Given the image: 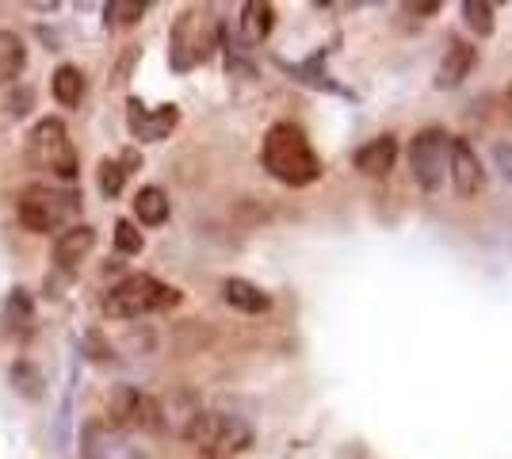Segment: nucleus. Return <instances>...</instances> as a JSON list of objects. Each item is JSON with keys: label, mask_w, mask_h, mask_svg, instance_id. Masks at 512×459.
Wrapping results in <instances>:
<instances>
[{"label": "nucleus", "mask_w": 512, "mask_h": 459, "mask_svg": "<svg viewBox=\"0 0 512 459\" xmlns=\"http://www.w3.org/2000/svg\"><path fill=\"white\" fill-rule=\"evenodd\" d=\"M107 421L123 433H161L165 429V406L142 387L119 383L107 398Z\"/></svg>", "instance_id": "obj_6"}, {"label": "nucleus", "mask_w": 512, "mask_h": 459, "mask_svg": "<svg viewBox=\"0 0 512 459\" xmlns=\"http://www.w3.org/2000/svg\"><path fill=\"white\" fill-rule=\"evenodd\" d=\"M260 165L287 188H310L321 180V157L299 123H272L260 142Z\"/></svg>", "instance_id": "obj_1"}, {"label": "nucleus", "mask_w": 512, "mask_h": 459, "mask_svg": "<svg viewBox=\"0 0 512 459\" xmlns=\"http://www.w3.org/2000/svg\"><path fill=\"white\" fill-rule=\"evenodd\" d=\"M81 452H85V459H150L111 421H88L81 429Z\"/></svg>", "instance_id": "obj_8"}, {"label": "nucleus", "mask_w": 512, "mask_h": 459, "mask_svg": "<svg viewBox=\"0 0 512 459\" xmlns=\"http://www.w3.org/2000/svg\"><path fill=\"white\" fill-rule=\"evenodd\" d=\"M58 8H62V4H54V0H50V4H31V12H58Z\"/></svg>", "instance_id": "obj_30"}, {"label": "nucleus", "mask_w": 512, "mask_h": 459, "mask_svg": "<svg viewBox=\"0 0 512 459\" xmlns=\"http://www.w3.org/2000/svg\"><path fill=\"white\" fill-rule=\"evenodd\" d=\"M195 20H199V12L184 8L172 23V69L176 73H184V69H192L199 62V54H195Z\"/></svg>", "instance_id": "obj_14"}, {"label": "nucleus", "mask_w": 512, "mask_h": 459, "mask_svg": "<svg viewBox=\"0 0 512 459\" xmlns=\"http://www.w3.org/2000/svg\"><path fill=\"white\" fill-rule=\"evenodd\" d=\"M241 23H245V35H249L253 43H264V39L272 35L276 8H272V4H264V0H249V4L241 8Z\"/></svg>", "instance_id": "obj_20"}, {"label": "nucleus", "mask_w": 512, "mask_h": 459, "mask_svg": "<svg viewBox=\"0 0 512 459\" xmlns=\"http://www.w3.org/2000/svg\"><path fill=\"white\" fill-rule=\"evenodd\" d=\"M150 8H153L150 0H138V4H130V0H111L104 12H107V23H111V27H134Z\"/></svg>", "instance_id": "obj_22"}, {"label": "nucleus", "mask_w": 512, "mask_h": 459, "mask_svg": "<svg viewBox=\"0 0 512 459\" xmlns=\"http://www.w3.org/2000/svg\"><path fill=\"white\" fill-rule=\"evenodd\" d=\"M142 230L134 226L130 219H115V249L123 253V257H138L142 253Z\"/></svg>", "instance_id": "obj_25"}, {"label": "nucleus", "mask_w": 512, "mask_h": 459, "mask_svg": "<svg viewBox=\"0 0 512 459\" xmlns=\"http://www.w3.org/2000/svg\"><path fill=\"white\" fill-rule=\"evenodd\" d=\"M92 249H96V226H88V222H73L69 230H62V234L54 238L50 261H54V268L77 272V268L92 257Z\"/></svg>", "instance_id": "obj_11"}, {"label": "nucleus", "mask_w": 512, "mask_h": 459, "mask_svg": "<svg viewBox=\"0 0 512 459\" xmlns=\"http://www.w3.org/2000/svg\"><path fill=\"white\" fill-rule=\"evenodd\" d=\"M180 303V291L165 280H157L150 272H134L123 276L119 284H111L104 291V314L115 322H134L146 314H161Z\"/></svg>", "instance_id": "obj_3"}, {"label": "nucleus", "mask_w": 512, "mask_h": 459, "mask_svg": "<svg viewBox=\"0 0 512 459\" xmlns=\"http://www.w3.org/2000/svg\"><path fill=\"white\" fill-rule=\"evenodd\" d=\"M184 440L199 448L207 459H234L253 448V425L237 414H222V410H199L188 417L184 425Z\"/></svg>", "instance_id": "obj_4"}, {"label": "nucleus", "mask_w": 512, "mask_h": 459, "mask_svg": "<svg viewBox=\"0 0 512 459\" xmlns=\"http://www.w3.org/2000/svg\"><path fill=\"white\" fill-rule=\"evenodd\" d=\"M448 176L451 184H455V192L463 199H474L486 192V165H482V157H478V150L470 146L467 138H451Z\"/></svg>", "instance_id": "obj_9"}, {"label": "nucleus", "mask_w": 512, "mask_h": 459, "mask_svg": "<svg viewBox=\"0 0 512 459\" xmlns=\"http://www.w3.org/2000/svg\"><path fill=\"white\" fill-rule=\"evenodd\" d=\"M169 196H165V188H157V184H146V188H138V196H134V219L142 222V226H165L169 222Z\"/></svg>", "instance_id": "obj_19"}, {"label": "nucleus", "mask_w": 512, "mask_h": 459, "mask_svg": "<svg viewBox=\"0 0 512 459\" xmlns=\"http://www.w3.org/2000/svg\"><path fill=\"white\" fill-rule=\"evenodd\" d=\"M85 356H88V360H96V364H107V360H111V352H107V345H104V337H100V333H88V337H85Z\"/></svg>", "instance_id": "obj_27"}, {"label": "nucleus", "mask_w": 512, "mask_h": 459, "mask_svg": "<svg viewBox=\"0 0 512 459\" xmlns=\"http://www.w3.org/2000/svg\"><path fill=\"white\" fill-rule=\"evenodd\" d=\"M394 165H398V138L394 134H379L356 150V169L363 176H390Z\"/></svg>", "instance_id": "obj_12"}, {"label": "nucleus", "mask_w": 512, "mask_h": 459, "mask_svg": "<svg viewBox=\"0 0 512 459\" xmlns=\"http://www.w3.org/2000/svg\"><path fill=\"white\" fill-rule=\"evenodd\" d=\"M463 20L474 35H493V4L490 0H463Z\"/></svg>", "instance_id": "obj_23"}, {"label": "nucleus", "mask_w": 512, "mask_h": 459, "mask_svg": "<svg viewBox=\"0 0 512 459\" xmlns=\"http://www.w3.org/2000/svg\"><path fill=\"white\" fill-rule=\"evenodd\" d=\"M81 215V196L62 184H31L16 199V219L27 234H62Z\"/></svg>", "instance_id": "obj_2"}, {"label": "nucleus", "mask_w": 512, "mask_h": 459, "mask_svg": "<svg viewBox=\"0 0 512 459\" xmlns=\"http://www.w3.org/2000/svg\"><path fill=\"white\" fill-rule=\"evenodd\" d=\"M180 123L176 104H161V108H146L138 96L127 100V127L138 142H165Z\"/></svg>", "instance_id": "obj_10"}, {"label": "nucleus", "mask_w": 512, "mask_h": 459, "mask_svg": "<svg viewBox=\"0 0 512 459\" xmlns=\"http://www.w3.org/2000/svg\"><path fill=\"white\" fill-rule=\"evenodd\" d=\"M493 165H497V169H501V176L512 184V146H509V142L493 146Z\"/></svg>", "instance_id": "obj_28"}, {"label": "nucleus", "mask_w": 512, "mask_h": 459, "mask_svg": "<svg viewBox=\"0 0 512 459\" xmlns=\"http://www.w3.org/2000/svg\"><path fill=\"white\" fill-rule=\"evenodd\" d=\"M27 108H35V88L31 85L12 88V96H8V115H12V119H23Z\"/></svg>", "instance_id": "obj_26"}, {"label": "nucleus", "mask_w": 512, "mask_h": 459, "mask_svg": "<svg viewBox=\"0 0 512 459\" xmlns=\"http://www.w3.org/2000/svg\"><path fill=\"white\" fill-rule=\"evenodd\" d=\"M23 69H27V43H23L16 31L0 27V85L4 88L20 85Z\"/></svg>", "instance_id": "obj_16"}, {"label": "nucleus", "mask_w": 512, "mask_h": 459, "mask_svg": "<svg viewBox=\"0 0 512 459\" xmlns=\"http://www.w3.org/2000/svg\"><path fill=\"white\" fill-rule=\"evenodd\" d=\"M27 153H31V161H35L43 173L58 176L62 184H73V180H77V169H81L77 146H73L69 127H65L58 115H43V119L31 127V134H27Z\"/></svg>", "instance_id": "obj_5"}, {"label": "nucleus", "mask_w": 512, "mask_h": 459, "mask_svg": "<svg viewBox=\"0 0 512 459\" xmlns=\"http://www.w3.org/2000/svg\"><path fill=\"white\" fill-rule=\"evenodd\" d=\"M448 146L451 134L444 127H425L413 134L409 142V173L425 192H440L444 176H448Z\"/></svg>", "instance_id": "obj_7"}, {"label": "nucleus", "mask_w": 512, "mask_h": 459, "mask_svg": "<svg viewBox=\"0 0 512 459\" xmlns=\"http://www.w3.org/2000/svg\"><path fill=\"white\" fill-rule=\"evenodd\" d=\"M50 92H54L58 108H81V100H85V73H81V66L62 62L50 77Z\"/></svg>", "instance_id": "obj_17"}, {"label": "nucleus", "mask_w": 512, "mask_h": 459, "mask_svg": "<svg viewBox=\"0 0 512 459\" xmlns=\"http://www.w3.org/2000/svg\"><path fill=\"white\" fill-rule=\"evenodd\" d=\"M222 299L241 314H268L272 310V295L253 280H245V276H226L222 280Z\"/></svg>", "instance_id": "obj_13"}, {"label": "nucleus", "mask_w": 512, "mask_h": 459, "mask_svg": "<svg viewBox=\"0 0 512 459\" xmlns=\"http://www.w3.org/2000/svg\"><path fill=\"white\" fill-rule=\"evenodd\" d=\"M406 12H440V4L432 0V4H406Z\"/></svg>", "instance_id": "obj_29"}, {"label": "nucleus", "mask_w": 512, "mask_h": 459, "mask_svg": "<svg viewBox=\"0 0 512 459\" xmlns=\"http://www.w3.org/2000/svg\"><path fill=\"white\" fill-rule=\"evenodd\" d=\"M4 314H8L12 326H27V322L35 318V299H31V291H27V287H12V291H8V303H4Z\"/></svg>", "instance_id": "obj_24"}, {"label": "nucleus", "mask_w": 512, "mask_h": 459, "mask_svg": "<svg viewBox=\"0 0 512 459\" xmlns=\"http://www.w3.org/2000/svg\"><path fill=\"white\" fill-rule=\"evenodd\" d=\"M96 180H100V196L119 199V196H123V188H127L130 176L123 173V165H119L115 157H104V161H100V169H96Z\"/></svg>", "instance_id": "obj_21"}, {"label": "nucleus", "mask_w": 512, "mask_h": 459, "mask_svg": "<svg viewBox=\"0 0 512 459\" xmlns=\"http://www.w3.org/2000/svg\"><path fill=\"white\" fill-rule=\"evenodd\" d=\"M505 100H509V108H512V85H509V92H505Z\"/></svg>", "instance_id": "obj_31"}, {"label": "nucleus", "mask_w": 512, "mask_h": 459, "mask_svg": "<svg viewBox=\"0 0 512 459\" xmlns=\"http://www.w3.org/2000/svg\"><path fill=\"white\" fill-rule=\"evenodd\" d=\"M8 383H12V391L20 394V398H27V402H43L46 375H43V368H39L35 360L20 356V360L8 368Z\"/></svg>", "instance_id": "obj_18"}, {"label": "nucleus", "mask_w": 512, "mask_h": 459, "mask_svg": "<svg viewBox=\"0 0 512 459\" xmlns=\"http://www.w3.org/2000/svg\"><path fill=\"white\" fill-rule=\"evenodd\" d=\"M474 62H478V50L455 39L448 46V54H444V62H440V69H436V88H459L470 77Z\"/></svg>", "instance_id": "obj_15"}]
</instances>
